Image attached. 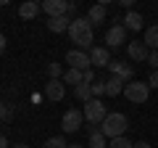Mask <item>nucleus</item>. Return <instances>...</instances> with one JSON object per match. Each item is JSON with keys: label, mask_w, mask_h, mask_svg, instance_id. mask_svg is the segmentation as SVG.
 <instances>
[{"label": "nucleus", "mask_w": 158, "mask_h": 148, "mask_svg": "<svg viewBox=\"0 0 158 148\" xmlns=\"http://www.w3.org/2000/svg\"><path fill=\"white\" fill-rule=\"evenodd\" d=\"M69 24H71V19H69V16L48 19V29H50V32H56V34H61V32H69Z\"/></svg>", "instance_id": "obj_16"}, {"label": "nucleus", "mask_w": 158, "mask_h": 148, "mask_svg": "<svg viewBox=\"0 0 158 148\" xmlns=\"http://www.w3.org/2000/svg\"><path fill=\"white\" fill-rule=\"evenodd\" d=\"M127 87L124 80H118V77H111V80H106V95H118V93Z\"/></svg>", "instance_id": "obj_19"}, {"label": "nucleus", "mask_w": 158, "mask_h": 148, "mask_svg": "<svg viewBox=\"0 0 158 148\" xmlns=\"http://www.w3.org/2000/svg\"><path fill=\"white\" fill-rule=\"evenodd\" d=\"M148 45V50H158V24H153V27L145 29V40H142Z\"/></svg>", "instance_id": "obj_18"}, {"label": "nucleus", "mask_w": 158, "mask_h": 148, "mask_svg": "<svg viewBox=\"0 0 158 148\" xmlns=\"http://www.w3.org/2000/svg\"><path fill=\"white\" fill-rule=\"evenodd\" d=\"M127 53H129V58L137 61V63H148V56H150V50H148V45L142 40L129 42V45H127Z\"/></svg>", "instance_id": "obj_8"}, {"label": "nucleus", "mask_w": 158, "mask_h": 148, "mask_svg": "<svg viewBox=\"0 0 158 148\" xmlns=\"http://www.w3.org/2000/svg\"><path fill=\"white\" fill-rule=\"evenodd\" d=\"M69 37L77 45V50H87L92 48V24L87 21V16H77L69 24Z\"/></svg>", "instance_id": "obj_1"}, {"label": "nucleus", "mask_w": 158, "mask_h": 148, "mask_svg": "<svg viewBox=\"0 0 158 148\" xmlns=\"http://www.w3.org/2000/svg\"><path fill=\"white\" fill-rule=\"evenodd\" d=\"M108 69L113 72V77H118V80H124V82H132V77H135L132 63H124V61H111Z\"/></svg>", "instance_id": "obj_11"}, {"label": "nucleus", "mask_w": 158, "mask_h": 148, "mask_svg": "<svg viewBox=\"0 0 158 148\" xmlns=\"http://www.w3.org/2000/svg\"><path fill=\"white\" fill-rule=\"evenodd\" d=\"M11 119H13V106L0 101V122H11Z\"/></svg>", "instance_id": "obj_23"}, {"label": "nucleus", "mask_w": 158, "mask_h": 148, "mask_svg": "<svg viewBox=\"0 0 158 148\" xmlns=\"http://www.w3.org/2000/svg\"><path fill=\"white\" fill-rule=\"evenodd\" d=\"M90 63L98 66V69L108 66V63H111V50H108V48H100V45L90 48Z\"/></svg>", "instance_id": "obj_10"}, {"label": "nucleus", "mask_w": 158, "mask_h": 148, "mask_svg": "<svg viewBox=\"0 0 158 148\" xmlns=\"http://www.w3.org/2000/svg\"><path fill=\"white\" fill-rule=\"evenodd\" d=\"M42 11L48 13V19L66 16V11H69V0H45V3H42Z\"/></svg>", "instance_id": "obj_7"}, {"label": "nucleus", "mask_w": 158, "mask_h": 148, "mask_svg": "<svg viewBox=\"0 0 158 148\" xmlns=\"http://www.w3.org/2000/svg\"><path fill=\"white\" fill-rule=\"evenodd\" d=\"M124 95H127V101H132V103H145L148 98H150V87H148V82L132 80V82H127Z\"/></svg>", "instance_id": "obj_4"}, {"label": "nucleus", "mask_w": 158, "mask_h": 148, "mask_svg": "<svg viewBox=\"0 0 158 148\" xmlns=\"http://www.w3.org/2000/svg\"><path fill=\"white\" fill-rule=\"evenodd\" d=\"M106 42H108V48H121V42H127V29L121 24H113L106 32Z\"/></svg>", "instance_id": "obj_9"}, {"label": "nucleus", "mask_w": 158, "mask_h": 148, "mask_svg": "<svg viewBox=\"0 0 158 148\" xmlns=\"http://www.w3.org/2000/svg\"><path fill=\"white\" fill-rule=\"evenodd\" d=\"M82 74H85V72H79V69H69V72L63 74V82L79 87V85H85V77H82Z\"/></svg>", "instance_id": "obj_20"}, {"label": "nucleus", "mask_w": 158, "mask_h": 148, "mask_svg": "<svg viewBox=\"0 0 158 148\" xmlns=\"http://www.w3.org/2000/svg\"><path fill=\"white\" fill-rule=\"evenodd\" d=\"M40 11H42V6H37V3H21L19 6V16L21 19H37Z\"/></svg>", "instance_id": "obj_17"}, {"label": "nucleus", "mask_w": 158, "mask_h": 148, "mask_svg": "<svg viewBox=\"0 0 158 148\" xmlns=\"http://www.w3.org/2000/svg\"><path fill=\"white\" fill-rule=\"evenodd\" d=\"M148 87H158V72H150V77H148Z\"/></svg>", "instance_id": "obj_28"}, {"label": "nucleus", "mask_w": 158, "mask_h": 148, "mask_svg": "<svg viewBox=\"0 0 158 148\" xmlns=\"http://www.w3.org/2000/svg\"><path fill=\"white\" fill-rule=\"evenodd\" d=\"M132 146H135V143H129L124 135H121V137H113V140L108 143V148H132Z\"/></svg>", "instance_id": "obj_26"}, {"label": "nucleus", "mask_w": 158, "mask_h": 148, "mask_svg": "<svg viewBox=\"0 0 158 148\" xmlns=\"http://www.w3.org/2000/svg\"><path fill=\"white\" fill-rule=\"evenodd\" d=\"M66 146H69L66 137H63V135H56V137H48L42 148H66Z\"/></svg>", "instance_id": "obj_22"}, {"label": "nucleus", "mask_w": 158, "mask_h": 148, "mask_svg": "<svg viewBox=\"0 0 158 148\" xmlns=\"http://www.w3.org/2000/svg\"><path fill=\"white\" fill-rule=\"evenodd\" d=\"M127 127H129V119H127L121 111H108V116L100 122V132L106 135V140L108 137H111V140L113 137H121L127 132Z\"/></svg>", "instance_id": "obj_2"}, {"label": "nucleus", "mask_w": 158, "mask_h": 148, "mask_svg": "<svg viewBox=\"0 0 158 148\" xmlns=\"http://www.w3.org/2000/svg\"><path fill=\"white\" fill-rule=\"evenodd\" d=\"M6 45H8V40H6V34L0 32V56H3V53H6Z\"/></svg>", "instance_id": "obj_29"}, {"label": "nucleus", "mask_w": 158, "mask_h": 148, "mask_svg": "<svg viewBox=\"0 0 158 148\" xmlns=\"http://www.w3.org/2000/svg\"><path fill=\"white\" fill-rule=\"evenodd\" d=\"M74 95H77V101L87 103V101H92V87L90 85H79V87H74Z\"/></svg>", "instance_id": "obj_21"}, {"label": "nucleus", "mask_w": 158, "mask_h": 148, "mask_svg": "<svg viewBox=\"0 0 158 148\" xmlns=\"http://www.w3.org/2000/svg\"><path fill=\"white\" fill-rule=\"evenodd\" d=\"M121 27H124L127 32H140V29H142V13H137V11H127L124 19H121Z\"/></svg>", "instance_id": "obj_13"}, {"label": "nucleus", "mask_w": 158, "mask_h": 148, "mask_svg": "<svg viewBox=\"0 0 158 148\" xmlns=\"http://www.w3.org/2000/svg\"><path fill=\"white\" fill-rule=\"evenodd\" d=\"M0 148H8V137L3 135V132H0Z\"/></svg>", "instance_id": "obj_31"}, {"label": "nucleus", "mask_w": 158, "mask_h": 148, "mask_svg": "<svg viewBox=\"0 0 158 148\" xmlns=\"http://www.w3.org/2000/svg\"><path fill=\"white\" fill-rule=\"evenodd\" d=\"M87 21L92 24V29L100 27V24L106 21V6H103V3H100V6H92V8H90V13H87Z\"/></svg>", "instance_id": "obj_15"}, {"label": "nucleus", "mask_w": 158, "mask_h": 148, "mask_svg": "<svg viewBox=\"0 0 158 148\" xmlns=\"http://www.w3.org/2000/svg\"><path fill=\"white\" fill-rule=\"evenodd\" d=\"M66 148H85V146H79V143H69Z\"/></svg>", "instance_id": "obj_32"}, {"label": "nucleus", "mask_w": 158, "mask_h": 148, "mask_svg": "<svg viewBox=\"0 0 158 148\" xmlns=\"http://www.w3.org/2000/svg\"><path fill=\"white\" fill-rule=\"evenodd\" d=\"M82 124H85V114H82L79 108H69L66 114H63V119H61L63 132H77Z\"/></svg>", "instance_id": "obj_6"}, {"label": "nucleus", "mask_w": 158, "mask_h": 148, "mask_svg": "<svg viewBox=\"0 0 158 148\" xmlns=\"http://www.w3.org/2000/svg\"><path fill=\"white\" fill-rule=\"evenodd\" d=\"M87 130H90V146L87 148H108V140H106V135L100 132V127L90 124Z\"/></svg>", "instance_id": "obj_14"}, {"label": "nucleus", "mask_w": 158, "mask_h": 148, "mask_svg": "<svg viewBox=\"0 0 158 148\" xmlns=\"http://www.w3.org/2000/svg\"><path fill=\"white\" fill-rule=\"evenodd\" d=\"M66 63H69V69H79V72H87V69H92V63H90V53L87 50H69L66 53Z\"/></svg>", "instance_id": "obj_5"}, {"label": "nucleus", "mask_w": 158, "mask_h": 148, "mask_svg": "<svg viewBox=\"0 0 158 148\" xmlns=\"http://www.w3.org/2000/svg\"><path fill=\"white\" fill-rule=\"evenodd\" d=\"M82 114H85V122H90V124H95V127H98V124H100V122L108 116V108L103 106L100 98H92V101H87V103H85Z\"/></svg>", "instance_id": "obj_3"}, {"label": "nucleus", "mask_w": 158, "mask_h": 148, "mask_svg": "<svg viewBox=\"0 0 158 148\" xmlns=\"http://www.w3.org/2000/svg\"><path fill=\"white\" fill-rule=\"evenodd\" d=\"M48 74H50V80H61V77H63V69H61V63H58V61L48 63Z\"/></svg>", "instance_id": "obj_25"}, {"label": "nucleus", "mask_w": 158, "mask_h": 148, "mask_svg": "<svg viewBox=\"0 0 158 148\" xmlns=\"http://www.w3.org/2000/svg\"><path fill=\"white\" fill-rule=\"evenodd\" d=\"M148 63L153 66V72H158V50H150V56H148Z\"/></svg>", "instance_id": "obj_27"}, {"label": "nucleus", "mask_w": 158, "mask_h": 148, "mask_svg": "<svg viewBox=\"0 0 158 148\" xmlns=\"http://www.w3.org/2000/svg\"><path fill=\"white\" fill-rule=\"evenodd\" d=\"M90 87H92V98H103L106 95V80H95Z\"/></svg>", "instance_id": "obj_24"}, {"label": "nucleus", "mask_w": 158, "mask_h": 148, "mask_svg": "<svg viewBox=\"0 0 158 148\" xmlns=\"http://www.w3.org/2000/svg\"><path fill=\"white\" fill-rule=\"evenodd\" d=\"M45 98L48 101H63L66 98V85L61 80H50L45 85Z\"/></svg>", "instance_id": "obj_12"}, {"label": "nucleus", "mask_w": 158, "mask_h": 148, "mask_svg": "<svg viewBox=\"0 0 158 148\" xmlns=\"http://www.w3.org/2000/svg\"><path fill=\"white\" fill-rule=\"evenodd\" d=\"M16 148H29V146H27V143H16Z\"/></svg>", "instance_id": "obj_33"}, {"label": "nucleus", "mask_w": 158, "mask_h": 148, "mask_svg": "<svg viewBox=\"0 0 158 148\" xmlns=\"http://www.w3.org/2000/svg\"><path fill=\"white\" fill-rule=\"evenodd\" d=\"M132 148H150V143H148V140H140V143H135Z\"/></svg>", "instance_id": "obj_30"}]
</instances>
